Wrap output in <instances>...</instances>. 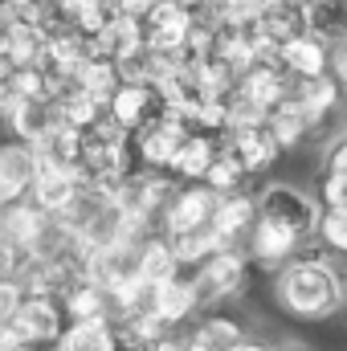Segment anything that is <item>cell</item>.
I'll use <instances>...</instances> for the list:
<instances>
[{
  "instance_id": "8fae6325",
  "label": "cell",
  "mask_w": 347,
  "mask_h": 351,
  "mask_svg": "<svg viewBox=\"0 0 347 351\" xmlns=\"http://www.w3.org/2000/svg\"><path fill=\"white\" fill-rule=\"evenodd\" d=\"M258 217V188H237V192H221L208 217V229L221 237V245H241L246 229Z\"/></svg>"
},
{
  "instance_id": "4fadbf2b",
  "label": "cell",
  "mask_w": 347,
  "mask_h": 351,
  "mask_svg": "<svg viewBox=\"0 0 347 351\" xmlns=\"http://www.w3.org/2000/svg\"><path fill=\"white\" fill-rule=\"evenodd\" d=\"M278 66L286 78H319L331 66V45L319 41L315 33H298L278 45Z\"/></svg>"
},
{
  "instance_id": "7c38bea8",
  "label": "cell",
  "mask_w": 347,
  "mask_h": 351,
  "mask_svg": "<svg viewBox=\"0 0 347 351\" xmlns=\"http://www.w3.org/2000/svg\"><path fill=\"white\" fill-rule=\"evenodd\" d=\"M45 229H49V213L37 208L29 196L0 204V241H8L12 250H37Z\"/></svg>"
},
{
  "instance_id": "ffe728a7",
  "label": "cell",
  "mask_w": 347,
  "mask_h": 351,
  "mask_svg": "<svg viewBox=\"0 0 347 351\" xmlns=\"http://www.w3.org/2000/svg\"><path fill=\"white\" fill-rule=\"evenodd\" d=\"M258 33L270 41H290L298 33H307V12L302 0H265L258 8Z\"/></svg>"
},
{
  "instance_id": "277c9868",
  "label": "cell",
  "mask_w": 347,
  "mask_h": 351,
  "mask_svg": "<svg viewBox=\"0 0 347 351\" xmlns=\"http://www.w3.org/2000/svg\"><path fill=\"white\" fill-rule=\"evenodd\" d=\"M8 327L29 343V348H49L58 339V331L66 327V311L58 302V294H25L21 306L12 311Z\"/></svg>"
},
{
  "instance_id": "603a6c76",
  "label": "cell",
  "mask_w": 347,
  "mask_h": 351,
  "mask_svg": "<svg viewBox=\"0 0 347 351\" xmlns=\"http://www.w3.org/2000/svg\"><path fill=\"white\" fill-rule=\"evenodd\" d=\"M66 319H110V302H106V290L94 286L86 278H74L62 294H58Z\"/></svg>"
},
{
  "instance_id": "9c48e42d",
  "label": "cell",
  "mask_w": 347,
  "mask_h": 351,
  "mask_svg": "<svg viewBox=\"0 0 347 351\" xmlns=\"http://www.w3.org/2000/svg\"><path fill=\"white\" fill-rule=\"evenodd\" d=\"M139 21H143V45L147 49L176 53V49H184V37L192 29V8L180 0H156Z\"/></svg>"
},
{
  "instance_id": "d6a6232c",
  "label": "cell",
  "mask_w": 347,
  "mask_h": 351,
  "mask_svg": "<svg viewBox=\"0 0 347 351\" xmlns=\"http://www.w3.org/2000/svg\"><path fill=\"white\" fill-rule=\"evenodd\" d=\"M12 269H16V250L0 241V278H12Z\"/></svg>"
},
{
  "instance_id": "e575fe53",
  "label": "cell",
  "mask_w": 347,
  "mask_h": 351,
  "mask_svg": "<svg viewBox=\"0 0 347 351\" xmlns=\"http://www.w3.org/2000/svg\"><path fill=\"white\" fill-rule=\"evenodd\" d=\"M339 278H344V302H339V315H344V323H347V265H339Z\"/></svg>"
},
{
  "instance_id": "d4e9b609",
  "label": "cell",
  "mask_w": 347,
  "mask_h": 351,
  "mask_svg": "<svg viewBox=\"0 0 347 351\" xmlns=\"http://www.w3.org/2000/svg\"><path fill=\"white\" fill-rule=\"evenodd\" d=\"M74 82L86 90L90 98H98V102H102V110H106V98H110V90L119 86V70H115V58H86V62L78 66Z\"/></svg>"
},
{
  "instance_id": "f546056e",
  "label": "cell",
  "mask_w": 347,
  "mask_h": 351,
  "mask_svg": "<svg viewBox=\"0 0 347 351\" xmlns=\"http://www.w3.org/2000/svg\"><path fill=\"white\" fill-rule=\"evenodd\" d=\"M143 351H188V335H184V327H172L160 339H152Z\"/></svg>"
},
{
  "instance_id": "836d02e7",
  "label": "cell",
  "mask_w": 347,
  "mask_h": 351,
  "mask_svg": "<svg viewBox=\"0 0 347 351\" xmlns=\"http://www.w3.org/2000/svg\"><path fill=\"white\" fill-rule=\"evenodd\" d=\"M233 351H274V348H270V343H261V339H250V335H246Z\"/></svg>"
},
{
  "instance_id": "d6986e66",
  "label": "cell",
  "mask_w": 347,
  "mask_h": 351,
  "mask_svg": "<svg viewBox=\"0 0 347 351\" xmlns=\"http://www.w3.org/2000/svg\"><path fill=\"white\" fill-rule=\"evenodd\" d=\"M0 127L12 135V139H25V143H37L49 127V102H33V98H16L0 110Z\"/></svg>"
},
{
  "instance_id": "30bf717a",
  "label": "cell",
  "mask_w": 347,
  "mask_h": 351,
  "mask_svg": "<svg viewBox=\"0 0 347 351\" xmlns=\"http://www.w3.org/2000/svg\"><path fill=\"white\" fill-rule=\"evenodd\" d=\"M147 311H152L164 327H188V323L200 315L196 290H192V282H188L184 269L172 274V278H164V282H152V286H147Z\"/></svg>"
},
{
  "instance_id": "d590c367",
  "label": "cell",
  "mask_w": 347,
  "mask_h": 351,
  "mask_svg": "<svg viewBox=\"0 0 347 351\" xmlns=\"http://www.w3.org/2000/svg\"><path fill=\"white\" fill-rule=\"evenodd\" d=\"M180 4H188V8H196V4H204V0H180Z\"/></svg>"
},
{
  "instance_id": "2e32d148",
  "label": "cell",
  "mask_w": 347,
  "mask_h": 351,
  "mask_svg": "<svg viewBox=\"0 0 347 351\" xmlns=\"http://www.w3.org/2000/svg\"><path fill=\"white\" fill-rule=\"evenodd\" d=\"M33 184V147L25 139H0V204L21 200Z\"/></svg>"
},
{
  "instance_id": "ba28073f",
  "label": "cell",
  "mask_w": 347,
  "mask_h": 351,
  "mask_svg": "<svg viewBox=\"0 0 347 351\" xmlns=\"http://www.w3.org/2000/svg\"><path fill=\"white\" fill-rule=\"evenodd\" d=\"M160 110H164V98H160V90L152 86V82H119V86L110 90V98H106V114L127 135H135L139 127H147Z\"/></svg>"
},
{
  "instance_id": "4dcf8cb0",
  "label": "cell",
  "mask_w": 347,
  "mask_h": 351,
  "mask_svg": "<svg viewBox=\"0 0 347 351\" xmlns=\"http://www.w3.org/2000/svg\"><path fill=\"white\" fill-rule=\"evenodd\" d=\"M327 70H331V78L347 90V41L331 45V66H327Z\"/></svg>"
},
{
  "instance_id": "cb8c5ba5",
  "label": "cell",
  "mask_w": 347,
  "mask_h": 351,
  "mask_svg": "<svg viewBox=\"0 0 347 351\" xmlns=\"http://www.w3.org/2000/svg\"><path fill=\"white\" fill-rule=\"evenodd\" d=\"M200 184H208L217 196H221V192H237V188H258V180L241 168V160H237L221 139H217V156H213L208 172L200 176Z\"/></svg>"
},
{
  "instance_id": "4316f807",
  "label": "cell",
  "mask_w": 347,
  "mask_h": 351,
  "mask_svg": "<svg viewBox=\"0 0 347 351\" xmlns=\"http://www.w3.org/2000/svg\"><path fill=\"white\" fill-rule=\"evenodd\" d=\"M12 94L16 98H33V102H45L49 94V78L41 66H16L12 70Z\"/></svg>"
},
{
  "instance_id": "44dd1931",
  "label": "cell",
  "mask_w": 347,
  "mask_h": 351,
  "mask_svg": "<svg viewBox=\"0 0 347 351\" xmlns=\"http://www.w3.org/2000/svg\"><path fill=\"white\" fill-rule=\"evenodd\" d=\"M307 33H315L327 45L347 41V0H302Z\"/></svg>"
},
{
  "instance_id": "6da1fadb",
  "label": "cell",
  "mask_w": 347,
  "mask_h": 351,
  "mask_svg": "<svg viewBox=\"0 0 347 351\" xmlns=\"http://www.w3.org/2000/svg\"><path fill=\"white\" fill-rule=\"evenodd\" d=\"M274 298L282 315L298 323H327L339 315L344 278H339V265L331 262V254L315 237H307L290 262L274 269Z\"/></svg>"
},
{
  "instance_id": "f1b7e54d",
  "label": "cell",
  "mask_w": 347,
  "mask_h": 351,
  "mask_svg": "<svg viewBox=\"0 0 347 351\" xmlns=\"http://www.w3.org/2000/svg\"><path fill=\"white\" fill-rule=\"evenodd\" d=\"M323 147H327V152H323V172H344L347 176V127L339 135H331Z\"/></svg>"
},
{
  "instance_id": "8992f818",
  "label": "cell",
  "mask_w": 347,
  "mask_h": 351,
  "mask_svg": "<svg viewBox=\"0 0 347 351\" xmlns=\"http://www.w3.org/2000/svg\"><path fill=\"white\" fill-rule=\"evenodd\" d=\"M298 245H302V237L290 233L286 225L270 221V217H254V225H250L246 237H241L246 258L258 265V269H278L282 262H290V258L298 254Z\"/></svg>"
},
{
  "instance_id": "1f68e13d",
  "label": "cell",
  "mask_w": 347,
  "mask_h": 351,
  "mask_svg": "<svg viewBox=\"0 0 347 351\" xmlns=\"http://www.w3.org/2000/svg\"><path fill=\"white\" fill-rule=\"evenodd\" d=\"M12 102V66L0 58V110Z\"/></svg>"
},
{
  "instance_id": "3957f363",
  "label": "cell",
  "mask_w": 347,
  "mask_h": 351,
  "mask_svg": "<svg viewBox=\"0 0 347 351\" xmlns=\"http://www.w3.org/2000/svg\"><path fill=\"white\" fill-rule=\"evenodd\" d=\"M319 213L323 204L294 188V184H282V180H270V184H258V217H270L278 225H286L290 233H298L302 241L315 237V225H319Z\"/></svg>"
},
{
  "instance_id": "484cf974",
  "label": "cell",
  "mask_w": 347,
  "mask_h": 351,
  "mask_svg": "<svg viewBox=\"0 0 347 351\" xmlns=\"http://www.w3.org/2000/svg\"><path fill=\"white\" fill-rule=\"evenodd\" d=\"M315 241H319L327 254L347 258V204H344V208H323V213H319Z\"/></svg>"
},
{
  "instance_id": "ac0fdd59",
  "label": "cell",
  "mask_w": 347,
  "mask_h": 351,
  "mask_svg": "<svg viewBox=\"0 0 347 351\" xmlns=\"http://www.w3.org/2000/svg\"><path fill=\"white\" fill-rule=\"evenodd\" d=\"M217 139L221 135H208V131H188L184 139H180V147H176L172 164H168V172L180 180V184H188V180H200V176L208 172V164H213V156H217Z\"/></svg>"
},
{
  "instance_id": "7a4b0ae2",
  "label": "cell",
  "mask_w": 347,
  "mask_h": 351,
  "mask_svg": "<svg viewBox=\"0 0 347 351\" xmlns=\"http://www.w3.org/2000/svg\"><path fill=\"white\" fill-rule=\"evenodd\" d=\"M258 274V265L246 258L241 245H221L213 250L204 262L188 269V282L196 290V306L200 311H217L221 302H233L250 290V278Z\"/></svg>"
},
{
  "instance_id": "9a60e30c",
  "label": "cell",
  "mask_w": 347,
  "mask_h": 351,
  "mask_svg": "<svg viewBox=\"0 0 347 351\" xmlns=\"http://www.w3.org/2000/svg\"><path fill=\"white\" fill-rule=\"evenodd\" d=\"M188 351H233L246 339V327L233 315H217V311H200L196 323L184 327Z\"/></svg>"
},
{
  "instance_id": "7402d4cb",
  "label": "cell",
  "mask_w": 347,
  "mask_h": 351,
  "mask_svg": "<svg viewBox=\"0 0 347 351\" xmlns=\"http://www.w3.org/2000/svg\"><path fill=\"white\" fill-rule=\"evenodd\" d=\"M265 127H270V135L278 139V147L282 152H294V147H307V135H311V123H307V114L290 102V94L274 106V110H265Z\"/></svg>"
},
{
  "instance_id": "e0dca14e",
  "label": "cell",
  "mask_w": 347,
  "mask_h": 351,
  "mask_svg": "<svg viewBox=\"0 0 347 351\" xmlns=\"http://www.w3.org/2000/svg\"><path fill=\"white\" fill-rule=\"evenodd\" d=\"M131 269H135L147 286L180 274V262H176V254H172V241H168L160 229L143 233V237L135 241V250H131Z\"/></svg>"
},
{
  "instance_id": "52a82bcc",
  "label": "cell",
  "mask_w": 347,
  "mask_h": 351,
  "mask_svg": "<svg viewBox=\"0 0 347 351\" xmlns=\"http://www.w3.org/2000/svg\"><path fill=\"white\" fill-rule=\"evenodd\" d=\"M221 143L241 160V168L254 176V180H261V176L282 160V147H278V139L270 135L265 119H261V123H246V127H229V131H221Z\"/></svg>"
},
{
  "instance_id": "8d00e7d4",
  "label": "cell",
  "mask_w": 347,
  "mask_h": 351,
  "mask_svg": "<svg viewBox=\"0 0 347 351\" xmlns=\"http://www.w3.org/2000/svg\"><path fill=\"white\" fill-rule=\"evenodd\" d=\"M344 110H347V98H344Z\"/></svg>"
},
{
  "instance_id": "5bb4252c",
  "label": "cell",
  "mask_w": 347,
  "mask_h": 351,
  "mask_svg": "<svg viewBox=\"0 0 347 351\" xmlns=\"http://www.w3.org/2000/svg\"><path fill=\"white\" fill-rule=\"evenodd\" d=\"M233 94L241 98V102H250V106H258L261 114L265 110H274L286 94H290V78L278 70V66H246L241 74H237V82H233Z\"/></svg>"
},
{
  "instance_id": "83f0119b",
  "label": "cell",
  "mask_w": 347,
  "mask_h": 351,
  "mask_svg": "<svg viewBox=\"0 0 347 351\" xmlns=\"http://www.w3.org/2000/svg\"><path fill=\"white\" fill-rule=\"evenodd\" d=\"M315 200H319L323 208H344L347 204V176L344 172H323V168H319Z\"/></svg>"
},
{
  "instance_id": "74e56055",
  "label": "cell",
  "mask_w": 347,
  "mask_h": 351,
  "mask_svg": "<svg viewBox=\"0 0 347 351\" xmlns=\"http://www.w3.org/2000/svg\"><path fill=\"white\" fill-rule=\"evenodd\" d=\"M0 323H4V315H0Z\"/></svg>"
},
{
  "instance_id": "5b68a950",
  "label": "cell",
  "mask_w": 347,
  "mask_h": 351,
  "mask_svg": "<svg viewBox=\"0 0 347 351\" xmlns=\"http://www.w3.org/2000/svg\"><path fill=\"white\" fill-rule=\"evenodd\" d=\"M213 204H217V192L200 180H188V184H176L172 200L164 204L160 213V233H188V229H200L208 225L213 217Z\"/></svg>"
}]
</instances>
